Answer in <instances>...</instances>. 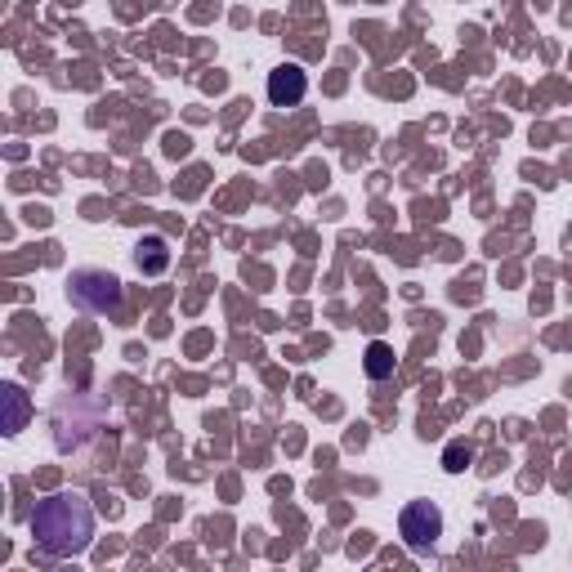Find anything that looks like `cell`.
<instances>
[{
	"label": "cell",
	"instance_id": "cell-1",
	"mask_svg": "<svg viewBox=\"0 0 572 572\" xmlns=\"http://www.w3.org/2000/svg\"><path fill=\"white\" fill-rule=\"evenodd\" d=\"M32 537L45 555L72 559L85 555L94 541V510L81 492H54V497L36 501L32 510Z\"/></svg>",
	"mask_w": 572,
	"mask_h": 572
},
{
	"label": "cell",
	"instance_id": "cell-2",
	"mask_svg": "<svg viewBox=\"0 0 572 572\" xmlns=\"http://www.w3.org/2000/svg\"><path fill=\"white\" fill-rule=\"evenodd\" d=\"M398 537H403L407 550H416V555L434 550L438 537H443V510H438L434 501H412L398 514Z\"/></svg>",
	"mask_w": 572,
	"mask_h": 572
},
{
	"label": "cell",
	"instance_id": "cell-3",
	"mask_svg": "<svg viewBox=\"0 0 572 572\" xmlns=\"http://www.w3.org/2000/svg\"><path fill=\"white\" fill-rule=\"evenodd\" d=\"M68 295H72L76 309H85V313H112L121 304V282L112 278V273L81 269V273H72Z\"/></svg>",
	"mask_w": 572,
	"mask_h": 572
},
{
	"label": "cell",
	"instance_id": "cell-4",
	"mask_svg": "<svg viewBox=\"0 0 572 572\" xmlns=\"http://www.w3.org/2000/svg\"><path fill=\"white\" fill-rule=\"evenodd\" d=\"M304 94H309V76H304L300 63H282V68L269 72V103L273 108H295Z\"/></svg>",
	"mask_w": 572,
	"mask_h": 572
},
{
	"label": "cell",
	"instance_id": "cell-5",
	"mask_svg": "<svg viewBox=\"0 0 572 572\" xmlns=\"http://www.w3.org/2000/svg\"><path fill=\"white\" fill-rule=\"evenodd\" d=\"M394 367H398L394 349H389L385 340H371V345H367V376L371 380H389V376H394Z\"/></svg>",
	"mask_w": 572,
	"mask_h": 572
},
{
	"label": "cell",
	"instance_id": "cell-6",
	"mask_svg": "<svg viewBox=\"0 0 572 572\" xmlns=\"http://www.w3.org/2000/svg\"><path fill=\"white\" fill-rule=\"evenodd\" d=\"M166 264H170L166 237H143V242H139V269L143 273H161Z\"/></svg>",
	"mask_w": 572,
	"mask_h": 572
},
{
	"label": "cell",
	"instance_id": "cell-7",
	"mask_svg": "<svg viewBox=\"0 0 572 572\" xmlns=\"http://www.w3.org/2000/svg\"><path fill=\"white\" fill-rule=\"evenodd\" d=\"M5 407H9V416H5V434H18L27 421V398H23V389L18 385H5Z\"/></svg>",
	"mask_w": 572,
	"mask_h": 572
},
{
	"label": "cell",
	"instance_id": "cell-8",
	"mask_svg": "<svg viewBox=\"0 0 572 572\" xmlns=\"http://www.w3.org/2000/svg\"><path fill=\"white\" fill-rule=\"evenodd\" d=\"M443 465H447L452 474H461L465 465H470V447H465V443H452V447L443 452Z\"/></svg>",
	"mask_w": 572,
	"mask_h": 572
}]
</instances>
